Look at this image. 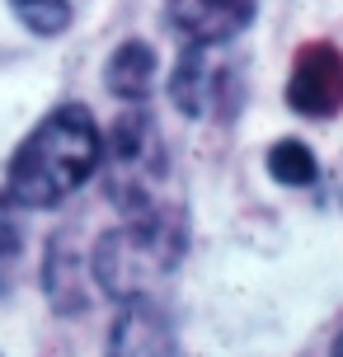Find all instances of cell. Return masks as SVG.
<instances>
[{
    "instance_id": "obj_13",
    "label": "cell",
    "mask_w": 343,
    "mask_h": 357,
    "mask_svg": "<svg viewBox=\"0 0 343 357\" xmlns=\"http://www.w3.org/2000/svg\"><path fill=\"white\" fill-rule=\"evenodd\" d=\"M334 353H339V357H343V334H339V339H334Z\"/></svg>"
},
{
    "instance_id": "obj_11",
    "label": "cell",
    "mask_w": 343,
    "mask_h": 357,
    "mask_svg": "<svg viewBox=\"0 0 343 357\" xmlns=\"http://www.w3.org/2000/svg\"><path fill=\"white\" fill-rule=\"evenodd\" d=\"M15 19L38 38H61L71 29V0H10Z\"/></svg>"
},
{
    "instance_id": "obj_6",
    "label": "cell",
    "mask_w": 343,
    "mask_h": 357,
    "mask_svg": "<svg viewBox=\"0 0 343 357\" xmlns=\"http://www.w3.org/2000/svg\"><path fill=\"white\" fill-rule=\"evenodd\" d=\"M118 320H113L109 334V353H127V357H169L179 353V329H174V315L169 305L155 296V291H142V296H127L118 301Z\"/></svg>"
},
{
    "instance_id": "obj_1",
    "label": "cell",
    "mask_w": 343,
    "mask_h": 357,
    "mask_svg": "<svg viewBox=\"0 0 343 357\" xmlns=\"http://www.w3.org/2000/svg\"><path fill=\"white\" fill-rule=\"evenodd\" d=\"M99 151H104V137L85 108L80 104L52 108L15 151V160L5 169L0 207H10V212L61 207L80 183H90V174L99 169Z\"/></svg>"
},
{
    "instance_id": "obj_7",
    "label": "cell",
    "mask_w": 343,
    "mask_h": 357,
    "mask_svg": "<svg viewBox=\"0 0 343 357\" xmlns=\"http://www.w3.org/2000/svg\"><path fill=\"white\" fill-rule=\"evenodd\" d=\"M43 291H47V305H52L56 315L90 310V254H85V240H80L75 226H61L47 240V254H43Z\"/></svg>"
},
{
    "instance_id": "obj_9",
    "label": "cell",
    "mask_w": 343,
    "mask_h": 357,
    "mask_svg": "<svg viewBox=\"0 0 343 357\" xmlns=\"http://www.w3.org/2000/svg\"><path fill=\"white\" fill-rule=\"evenodd\" d=\"M160 85V56L151 43L142 38H127L109 52L104 61V89H109L113 99H123V104H146L151 94Z\"/></svg>"
},
{
    "instance_id": "obj_12",
    "label": "cell",
    "mask_w": 343,
    "mask_h": 357,
    "mask_svg": "<svg viewBox=\"0 0 343 357\" xmlns=\"http://www.w3.org/2000/svg\"><path fill=\"white\" fill-rule=\"evenodd\" d=\"M19 254H24V231H19V221H10L0 212V296L19 278Z\"/></svg>"
},
{
    "instance_id": "obj_3",
    "label": "cell",
    "mask_w": 343,
    "mask_h": 357,
    "mask_svg": "<svg viewBox=\"0 0 343 357\" xmlns=\"http://www.w3.org/2000/svg\"><path fill=\"white\" fill-rule=\"evenodd\" d=\"M104 165V188L109 202L123 216L155 212L165 202V178H169V155H165V137L155 118L142 104H127L113 123L109 142L99 151Z\"/></svg>"
},
{
    "instance_id": "obj_10",
    "label": "cell",
    "mask_w": 343,
    "mask_h": 357,
    "mask_svg": "<svg viewBox=\"0 0 343 357\" xmlns=\"http://www.w3.org/2000/svg\"><path fill=\"white\" fill-rule=\"evenodd\" d=\"M268 174L282 183V188H310L315 178H320V165L310 155L306 142H296V137H282L277 146H268Z\"/></svg>"
},
{
    "instance_id": "obj_5",
    "label": "cell",
    "mask_w": 343,
    "mask_h": 357,
    "mask_svg": "<svg viewBox=\"0 0 343 357\" xmlns=\"http://www.w3.org/2000/svg\"><path fill=\"white\" fill-rule=\"evenodd\" d=\"M287 108L301 118H334L343 108V52L334 43H306L287 75Z\"/></svg>"
},
{
    "instance_id": "obj_8",
    "label": "cell",
    "mask_w": 343,
    "mask_h": 357,
    "mask_svg": "<svg viewBox=\"0 0 343 357\" xmlns=\"http://www.w3.org/2000/svg\"><path fill=\"white\" fill-rule=\"evenodd\" d=\"M259 0H165L174 33L188 43H231L254 24Z\"/></svg>"
},
{
    "instance_id": "obj_2",
    "label": "cell",
    "mask_w": 343,
    "mask_h": 357,
    "mask_svg": "<svg viewBox=\"0 0 343 357\" xmlns=\"http://www.w3.org/2000/svg\"><path fill=\"white\" fill-rule=\"evenodd\" d=\"M183 254H188V216L179 202H160L155 212L127 216L123 226L94 240L90 278L104 296L127 301V296L155 291L179 268Z\"/></svg>"
},
{
    "instance_id": "obj_4",
    "label": "cell",
    "mask_w": 343,
    "mask_h": 357,
    "mask_svg": "<svg viewBox=\"0 0 343 357\" xmlns=\"http://www.w3.org/2000/svg\"><path fill=\"white\" fill-rule=\"evenodd\" d=\"M226 43H188L169 71V104L179 108L183 118H207L212 108L226 104L235 71L221 61Z\"/></svg>"
}]
</instances>
